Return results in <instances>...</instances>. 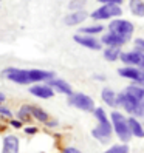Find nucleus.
I'll return each instance as SVG.
<instances>
[{
  "label": "nucleus",
  "instance_id": "aec40b11",
  "mask_svg": "<svg viewBox=\"0 0 144 153\" xmlns=\"http://www.w3.org/2000/svg\"><path fill=\"white\" fill-rule=\"evenodd\" d=\"M130 11L135 16L143 17L144 16V2L143 0H130Z\"/></svg>",
  "mask_w": 144,
  "mask_h": 153
},
{
  "label": "nucleus",
  "instance_id": "6e6552de",
  "mask_svg": "<svg viewBox=\"0 0 144 153\" xmlns=\"http://www.w3.org/2000/svg\"><path fill=\"white\" fill-rule=\"evenodd\" d=\"M118 74L122 76V77H127V79H132L135 80L140 87L144 88V70H140L137 67H125V68H119L118 70Z\"/></svg>",
  "mask_w": 144,
  "mask_h": 153
},
{
  "label": "nucleus",
  "instance_id": "4be33fe9",
  "mask_svg": "<svg viewBox=\"0 0 144 153\" xmlns=\"http://www.w3.org/2000/svg\"><path fill=\"white\" fill-rule=\"evenodd\" d=\"M104 28L101 25H93V26H85V28H81L79 31L81 33H84V34H87V36H90V34H98V33H101Z\"/></svg>",
  "mask_w": 144,
  "mask_h": 153
},
{
  "label": "nucleus",
  "instance_id": "f03ea898",
  "mask_svg": "<svg viewBox=\"0 0 144 153\" xmlns=\"http://www.w3.org/2000/svg\"><path fill=\"white\" fill-rule=\"evenodd\" d=\"M112 124H113V128L118 134V138L124 142H127L130 138H132V133H130V128H129V124H127V119L118 111H113L112 113Z\"/></svg>",
  "mask_w": 144,
  "mask_h": 153
},
{
  "label": "nucleus",
  "instance_id": "1a4fd4ad",
  "mask_svg": "<svg viewBox=\"0 0 144 153\" xmlns=\"http://www.w3.org/2000/svg\"><path fill=\"white\" fill-rule=\"evenodd\" d=\"M75 42L79 43L81 47H85V48H90V50H101L102 43L99 40H96L92 36H82V34H76L75 36Z\"/></svg>",
  "mask_w": 144,
  "mask_h": 153
},
{
  "label": "nucleus",
  "instance_id": "f257e3e1",
  "mask_svg": "<svg viewBox=\"0 0 144 153\" xmlns=\"http://www.w3.org/2000/svg\"><path fill=\"white\" fill-rule=\"evenodd\" d=\"M93 113H95V118L98 119V122H99V125L92 130L93 138L101 142H107L112 136V124L107 119V114L102 108H95Z\"/></svg>",
  "mask_w": 144,
  "mask_h": 153
},
{
  "label": "nucleus",
  "instance_id": "f3484780",
  "mask_svg": "<svg viewBox=\"0 0 144 153\" xmlns=\"http://www.w3.org/2000/svg\"><path fill=\"white\" fill-rule=\"evenodd\" d=\"M30 111H31V116L33 118H36L39 122H48V113L43 111L42 108H39V107H31L30 105Z\"/></svg>",
  "mask_w": 144,
  "mask_h": 153
},
{
  "label": "nucleus",
  "instance_id": "39448f33",
  "mask_svg": "<svg viewBox=\"0 0 144 153\" xmlns=\"http://www.w3.org/2000/svg\"><path fill=\"white\" fill-rule=\"evenodd\" d=\"M3 77L6 79H10L13 80V82L16 84H31V79H30V73H28V70H20V68H6L3 70V73H2Z\"/></svg>",
  "mask_w": 144,
  "mask_h": 153
},
{
  "label": "nucleus",
  "instance_id": "c756f323",
  "mask_svg": "<svg viewBox=\"0 0 144 153\" xmlns=\"http://www.w3.org/2000/svg\"><path fill=\"white\" fill-rule=\"evenodd\" d=\"M101 3H116V5H119L122 0H99Z\"/></svg>",
  "mask_w": 144,
  "mask_h": 153
},
{
  "label": "nucleus",
  "instance_id": "dca6fc26",
  "mask_svg": "<svg viewBox=\"0 0 144 153\" xmlns=\"http://www.w3.org/2000/svg\"><path fill=\"white\" fill-rule=\"evenodd\" d=\"M127 96H130L132 99H135V101H143L144 99V88L140 87V85H129L127 88H125V91H124Z\"/></svg>",
  "mask_w": 144,
  "mask_h": 153
},
{
  "label": "nucleus",
  "instance_id": "bb28decb",
  "mask_svg": "<svg viewBox=\"0 0 144 153\" xmlns=\"http://www.w3.org/2000/svg\"><path fill=\"white\" fill-rule=\"evenodd\" d=\"M62 153H81L76 147H67V149H64V152Z\"/></svg>",
  "mask_w": 144,
  "mask_h": 153
},
{
  "label": "nucleus",
  "instance_id": "5701e85b",
  "mask_svg": "<svg viewBox=\"0 0 144 153\" xmlns=\"http://www.w3.org/2000/svg\"><path fill=\"white\" fill-rule=\"evenodd\" d=\"M130 150H129V147L125 146H113V147H110L109 150H105V153H129Z\"/></svg>",
  "mask_w": 144,
  "mask_h": 153
},
{
  "label": "nucleus",
  "instance_id": "412c9836",
  "mask_svg": "<svg viewBox=\"0 0 144 153\" xmlns=\"http://www.w3.org/2000/svg\"><path fill=\"white\" fill-rule=\"evenodd\" d=\"M17 116H19V119L20 121H30L31 118V111H30V105H23L22 108L19 110V113H17Z\"/></svg>",
  "mask_w": 144,
  "mask_h": 153
},
{
  "label": "nucleus",
  "instance_id": "ddd939ff",
  "mask_svg": "<svg viewBox=\"0 0 144 153\" xmlns=\"http://www.w3.org/2000/svg\"><path fill=\"white\" fill-rule=\"evenodd\" d=\"M85 19H87V13H85V11H75L73 14H70V16L65 17V19H64V23L68 25V26H73V25L82 23Z\"/></svg>",
  "mask_w": 144,
  "mask_h": 153
},
{
  "label": "nucleus",
  "instance_id": "6ab92c4d",
  "mask_svg": "<svg viewBox=\"0 0 144 153\" xmlns=\"http://www.w3.org/2000/svg\"><path fill=\"white\" fill-rule=\"evenodd\" d=\"M119 56H121V51L118 47H109L104 51V57L109 62H115L116 59H119Z\"/></svg>",
  "mask_w": 144,
  "mask_h": 153
},
{
  "label": "nucleus",
  "instance_id": "2f4dec72",
  "mask_svg": "<svg viewBox=\"0 0 144 153\" xmlns=\"http://www.w3.org/2000/svg\"><path fill=\"white\" fill-rule=\"evenodd\" d=\"M5 101V94H2V93H0V104H2Z\"/></svg>",
  "mask_w": 144,
  "mask_h": 153
},
{
  "label": "nucleus",
  "instance_id": "c85d7f7f",
  "mask_svg": "<svg viewBox=\"0 0 144 153\" xmlns=\"http://www.w3.org/2000/svg\"><path fill=\"white\" fill-rule=\"evenodd\" d=\"M11 125H13V127H16V128H20V127H22V121L13 119V121H11Z\"/></svg>",
  "mask_w": 144,
  "mask_h": 153
},
{
  "label": "nucleus",
  "instance_id": "b1692460",
  "mask_svg": "<svg viewBox=\"0 0 144 153\" xmlns=\"http://www.w3.org/2000/svg\"><path fill=\"white\" fill-rule=\"evenodd\" d=\"M85 5V0H71V2L68 3V8L70 10H79V8H82Z\"/></svg>",
  "mask_w": 144,
  "mask_h": 153
},
{
  "label": "nucleus",
  "instance_id": "a878e982",
  "mask_svg": "<svg viewBox=\"0 0 144 153\" xmlns=\"http://www.w3.org/2000/svg\"><path fill=\"white\" fill-rule=\"evenodd\" d=\"M0 114L6 116V118H11V116H13V113H11L10 110H8L6 107H2V105H0Z\"/></svg>",
  "mask_w": 144,
  "mask_h": 153
},
{
  "label": "nucleus",
  "instance_id": "2eb2a0df",
  "mask_svg": "<svg viewBox=\"0 0 144 153\" xmlns=\"http://www.w3.org/2000/svg\"><path fill=\"white\" fill-rule=\"evenodd\" d=\"M127 124H129V128H130L132 136L144 138V128H143L141 122L137 121V118H130V119H127Z\"/></svg>",
  "mask_w": 144,
  "mask_h": 153
},
{
  "label": "nucleus",
  "instance_id": "a211bd4d",
  "mask_svg": "<svg viewBox=\"0 0 144 153\" xmlns=\"http://www.w3.org/2000/svg\"><path fill=\"white\" fill-rule=\"evenodd\" d=\"M101 96H102V101H104L107 105H110V107H115V105H116V94H115L113 90L104 88L102 93H101Z\"/></svg>",
  "mask_w": 144,
  "mask_h": 153
},
{
  "label": "nucleus",
  "instance_id": "20e7f679",
  "mask_svg": "<svg viewBox=\"0 0 144 153\" xmlns=\"http://www.w3.org/2000/svg\"><path fill=\"white\" fill-rule=\"evenodd\" d=\"M110 33L119 36V37L129 40V37L133 34V25L129 22V20H113L110 25Z\"/></svg>",
  "mask_w": 144,
  "mask_h": 153
},
{
  "label": "nucleus",
  "instance_id": "423d86ee",
  "mask_svg": "<svg viewBox=\"0 0 144 153\" xmlns=\"http://www.w3.org/2000/svg\"><path fill=\"white\" fill-rule=\"evenodd\" d=\"M70 104L75 105L76 108L82 110V111H93L95 110V102L93 99L84 94V93H75L70 96Z\"/></svg>",
  "mask_w": 144,
  "mask_h": 153
},
{
  "label": "nucleus",
  "instance_id": "cd10ccee",
  "mask_svg": "<svg viewBox=\"0 0 144 153\" xmlns=\"http://www.w3.org/2000/svg\"><path fill=\"white\" fill-rule=\"evenodd\" d=\"M25 133L26 134H34V133H37V128H36V127H26Z\"/></svg>",
  "mask_w": 144,
  "mask_h": 153
},
{
  "label": "nucleus",
  "instance_id": "7ed1b4c3",
  "mask_svg": "<svg viewBox=\"0 0 144 153\" xmlns=\"http://www.w3.org/2000/svg\"><path fill=\"white\" fill-rule=\"evenodd\" d=\"M121 8L116 3H105L104 6L98 8L96 11L92 13V17L95 20H104V19H112V17L121 16Z\"/></svg>",
  "mask_w": 144,
  "mask_h": 153
},
{
  "label": "nucleus",
  "instance_id": "393cba45",
  "mask_svg": "<svg viewBox=\"0 0 144 153\" xmlns=\"http://www.w3.org/2000/svg\"><path fill=\"white\" fill-rule=\"evenodd\" d=\"M133 114L135 116H144V99L138 102V105H137V108H135Z\"/></svg>",
  "mask_w": 144,
  "mask_h": 153
},
{
  "label": "nucleus",
  "instance_id": "9b49d317",
  "mask_svg": "<svg viewBox=\"0 0 144 153\" xmlns=\"http://www.w3.org/2000/svg\"><path fill=\"white\" fill-rule=\"evenodd\" d=\"M30 93L37 96L40 99H50L54 96V91H53V88L48 87V85H34L30 88Z\"/></svg>",
  "mask_w": 144,
  "mask_h": 153
},
{
  "label": "nucleus",
  "instance_id": "4468645a",
  "mask_svg": "<svg viewBox=\"0 0 144 153\" xmlns=\"http://www.w3.org/2000/svg\"><path fill=\"white\" fill-rule=\"evenodd\" d=\"M127 42L125 39H122V37H119V36H116V34H113V33H109V34H105L104 37H102V43H105L107 47H122V45Z\"/></svg>",
  "mask_w": 144,
  "mask_h": 153
},
{
  "label": "nucleus",
  "instance_id": "7c9ffc66",
  "mask_svg": "<svg viewBox=\"0 0 144 153\" xmlns=\"http://www.w3.org/2000/svg\"><path fill=\"white\" fill-rule=\"evenodd\" d=\"M137 45L141 50H144V39H137Z\"/></svg>",
  "mask_w": 144,
  "mask_h": 153
},
{
  "label": "nucleus",
  "instance_id": "0eeeda50",
  "mask_svg": "<svg viewBox=\"0 0 144 153\" xmlns=\"http://www.w3.org/2000/svg\"><path fill=\"white\" fill-rule=\"evenodd\" d=\"M119 59L124 62V64L135 65L140 70H144V51H141V48L135 50V51H130V53H121Z\"/></svg>",
  "mask_w": 144,
  "mask_h": 153
},
{
  "label": "nucleus",
  "instance_id": "f8f14e48",
  "mask_svg": "<svg viewBox=\"0 0 144 153\" xmlns=\"http://www.w3.org/2000/svg\"><path fill=\"white\" fill-rule=\"evenodd\" d=\"M47 82H48L50 87H54L57 91H60V93L68 94V96L73 94V90H71V87L65 82V80H62V79H50V80H47Z\"/></svg>",
  "mask_w": 144,
  "mask_h": 153
},
{
  "label": "nucleus",
  "instance_id": "9d476101",
  "mask_svg": "<svg viewBox=\"0 0 144 153\" xmlns=\"http://www.w3.org/2000/svg\"><path fill=\"white\" fill-rule=\"evenodd\" d=\"M3 149H2V153H19V139L17 136H5L3 138Z\"/></svg>",
  "mask_w": 144,
  "mask_h": 153
}]
</instances>
